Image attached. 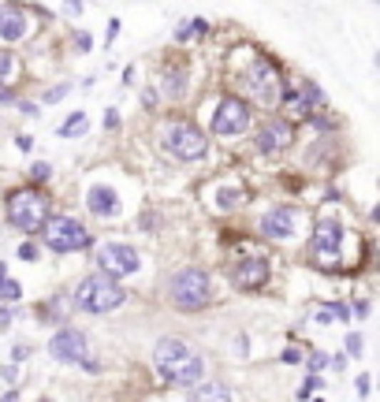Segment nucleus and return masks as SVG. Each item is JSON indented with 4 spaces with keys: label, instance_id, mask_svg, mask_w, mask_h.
Here are the masks:
<instances>
[{
    "label": "nucleus",
    "instance_id": "f257e3e1",
    "mask_svg": "<svg viewBox=\"0 0 380 402\" xmlns=\"http://www.w3.org/2000/svg\"><path fill=\"white\" fill-rule=\"evenodd\" d=\"M153 365L160 380L172 383V388H194V383L205 380V358L179 335H160L153 343Z\"/></svg>",
    "mask_w": 380,
    "mask_h": 402
},
{
    "label": "nucleus",
    "instance_id": "f03ea898",
    "mask_svg": "<svg viewBox=\"0 0 380 402\" xmlns=\"http://www.w3.org/2000/svg\"><path fill=\"white\" fill-rule=\"evenodd\" d=\"M231 78H235V86L246 93L250 105H265V108H276L279 90H284V82H287L284 78V67H279L269 53H257V48H250L246 63L235 67Z\"/></svg>",
    "mask_w": 380,
    "mask_h": 402
},
{
    "label": "nucleus",
    "instance_id": "7ed1b4c3",
    "mask_svg": "<svg viewBox=\"0 0 380 402\" xmlns=\"http://www.w3.org/2000/svg\"><path fill=\"white\" fill-rule=\"evenodd\" d=\"M53 216V197L41 187H15L4 194V220L11 231H19L23 239H38L45 220Z\"/></svg>",
    "mask_w": 380,
    "mask_h": 402
},
{
    "label": "nucleus",
    "instance_id": "20e7f679",
    "mask_svg": "<svg viewBox=\"0 0 380 402\" xmlns=\"http://www.w3.org/2000/svg\"><path fill=\"white\" fill-rule=\"evenodd\" d=\"M157 145L179 164H197L209 157V134L187 115H164L157 127Z\"/></svg>",
    "mask_w": 380,
    "mask_h": 402
},
{
    "label": "nucleus",
    "instance_id": "39448f33",
    "mask_svg": "<svg viewBox=\"0 0 380 402\" xmlns=\"http://www.w3.org/2000/svg\"><path fill=\"white\" fill-rule=\"evenodd\" d=\"M127 287L120 279H112L105 272H90L75 283L71 291V309L86 313V316H105V313H115L127 306Z\"/></svg>",
    "mask_w": 380,
    "mask_h": 402
},
{
    "label": "nucleus",
    "instance_id": "423d86ee",
    "mask_svg": "<svg viewBox=\"0 0 380 402\" xmlns=\"http://www.w3.org/2000/svg\"><path fill=\"white\" fill-rule=\"evenodd\" d=\"M212 298H217V279H212L209 268L187 264V268H179V272L168 276V302L175 309L197 313V309L212 306Z\"/></svg>",
    "mask_w": 380,
    "mask_h": 402
},
{
    "label": "nucleus",
    "instance_id": "0eeeda50",
    "mask_svg": "<svg viewBox=\"0 0 380 402\" xmlns=\"http://www.w3.org/2000/svg\"><path fill=\"white\" fill-rule=\"evenodd\" d=\"M38 239H41V246L48 249V254H56V257L82 254V249H90L97 242L93 231L82 220H75V216H68V212H53V216H48Z\"/></svg>",
    "mask_w": 380,
    "mask_h": 402
},
{
    "label": "nucleus",
    "instance_id": "6e6552de",
    "mask_svg": "<svg viewBox=\"0 0 380 402\" xmlns=\"http://www.w3.org/2000/svg\"><path fill=\"white\" fill-rule=\"evenodd\" d=\"M254 115H257L254 105L242 93H220L209 112V130L217 138H239V134H246L254 127Z\"/></svg>",
    "mask_w": 380,
    "mask_h": 402
},
{
    "label": "nucleus",
    "instance_id": "1a4fd4ad",
    "mask_svg": "<svg viewBox=\"0 0 380 402\" xmlns=\"http://www.w3.org/2000/svg\"><path fill=\"white\" fill-rule=\"evenodd\" d=\"M48 358L60 365H82L86 373H97V361L90 358V335L75 324H60L48 339Z\"/></svg>",
    "mask_w": 380,
    "mask_h": 402
},
{
    "label": "nucleus",
    "instance_id": "9d476101",
    "mask_svg": "<svg viewBox=\"0 0 380 402\" xmlns=\"http://www.w3.org/2000/svg\"><path fill=\"white\" fill-rule=\"evenodd\" d=\"M97 272H105L112 279H130V276H138L142 272V254L130 242H120V239H108L97 246Z\"/></svg>",
    "mask_w": 380,
    "mask_h": 402
},
{
    "label": "nucleus",
    "instance_id": "9b49d317",
    "mask_svg": "<svg viewBox=\"0 0 380 402\" xmlns=\"http://www.w3.org/2000/svg\"><path fill=\"white\" fill-rule=\"evenodd\" d=\"M343 242H346V224L339 220V216H321L309 231L313 257L332 264V268H339V261H343Z\"/></svg>",
    "mask_w": 380,
    "mask_h": 402
},
{
    "label": "nucleus",
    "instance_id": "f8f14e48",
    "mask_svg": "<svg viewBox=\"0 0 380 402\" xmlns=\"http://www.w3.org/2000/svg\"><path fill=\"white\" fill-rule=\"evenodd\" d=\"M302 224H306V212L299 205H272L269 212H261L257 234L269 242H294L302 234Z\"/></svg>",
    "mask_w": 380,
    "mask_h": 402
},
{
    "label": "nucleus",
    "instance_id": "ddd939ff",
    "mask_svg": "<svg viewBox=\"0 0 380 402\" xmlns=\"http://www.w3.org/2000/svg\"><path fill=\"white\" fill-rule=\"evenodd\" d=\"M38 15L45 11H30L19 0H4L0 4V41L4 45H19V41H30L38 34Z\"/></svg>",
    "mask_w": 380,
    "mask_h": 402
},
{
    "label": "nucleus",
    "instance_id": "4468645a",
    "mask_svg": "<svg viewBox=\"0 0 380 402\" xmlns=\"http://www.w3.org/2000/svg\"><path fill=\"white\" fill-rule=\"evenodd\" d=\"M294 123L291 120H284V115H269L265 123H261L257 130H254V153L257 157H276V153H287V149L294 145Z\"/></svg>",
    "mask_w": 380,
    "mask_h": 402
},
{
    "label": "nucleus",
    "instance_id": "2eb2a0df",
    "mask_svg": "<svg viewBox=\"0 0 380 402\" xmlns=\"http://www.w3.org/2000/svg\"><path fill=\"white\" fill-rule=\"evenodd\" d=\"M269 272H272V268H269L265 254H246L235 264H227V283L235 291H242V294H257L269 283Z\"/></svg>",
    "mask_w": 380,
    "mask_h": 402
},
{
    "label": "nucleus",
    "instance_id": "dca6fc26",
    "mask_svg": "<svg viewBox=\"0 0 380 402\" xmlns=\"http://www.w3.org/2000/svg\"><path fill=\"white\" fill-rule=\"evenodd\" d=\"M153 90H157V97L179 105V100L190 93V63H187L183 56H168V60L160 63V71H157Z\"/></svg>",
    "mask_w": 380,
    "mask_h": 402
},
{
    "label": "nucleus",
    "instance_id": "f3484780",
    "mask_svg": "<svg viewBox=\"0 0 380 402\" xmlns=\"http://www.w3.org/2000/svg\"><path fill=\"white\" fill-rule=\"evenodd\" d=\"M82 201H86V212L97 220H120L123 216V194L112 182H90L82 190Z\"/></svg>",
    "mask_w": 380,
    "mask_h": 402
},
{
    "label": "nucleus",
    "instance_id": "a211bd4d",
    "mask_svg": "<svg viewBox=\"0 0 380 402\" xmlns=\"http://www.w3.org/2000/svg\"><path fill=\"white\" fill-rule=\"evenodd\" d=\"M63 321H71V294L56 291L38 306V324H63Z\"/></svg>",
    "mask_w": 380,
    "mask_h": 402
},
{
    "label": "nucleus",
    "instance_id": "6ab92c4d",
    "mask_svg": "<svg viewBox=\"0 0 380 402\" xmlns=\"http://www.w3.org/2000/svg\"><path fill=\"white\" fill-rule=\"evenodd\" d=\"M190 402H235V395L224 380H205L190 388Z\"/></svg>",
    "mask_w": 380,
    "mask_h": 402
},
{
    "label": "nucleus",
    "instance_id": "aec40b11",
    "mask_svg": "<svg viewBox=\"0 0 380 402\" xmlns=\"http://www.w3.org/2000/svg\"><path fill=\"white\" fill-rule=\"evenodd\" d=\"M209 201H212L220 212H231V209H239L242 201H246V190L239 187V182H220V187L209 194Z\"/></svg>",
    "mask_w": 380,
    "mask_h": 402
},
{
    "label": "nucleus",
    "instance_id": "412c9836",
    "mask_svg": "<svg viewBox=\"0 0 380 402\" xmlns=\"http://www.w3.org/2000/svg\"><path fill=\"white\" fill-rule=\"evenodd\" d=\"M313 321L317 324H351L354 316H351V306H346V302H328V306H317L313 309Z\"/></svg>",
    "mask_w": 380,
    "mask_h": 402
},
{
    "label": "nucleus",
    "instance_id": "4be33fe9",
    "mask_svg": "<svg viewBox=\"0 0 380 402\" xmlns=\"http://www.w3.org/2000/svg\"><path fill=\"white\" fill-rule=\"evenodd\" d=\"M15 302H23V283L11 279L8 261H0V306H15Z\"/></svg>",
    "mask_w": 380,
    "mask_h": 402
},
{
    "label": "nucleus",
    "instance_id": "5701e85b",
    "mask_svg": "<svg viewBox=\"0 0 380 402\" xmlns=\"http://www.w3.org/2000/svg\"><path fill=\"white\" fill-rule=\"evenodd\" d=\"M294 90L302 93V100L309 105V112H321V108H324V100H328V97H324V90H321L313 78H294Z\"/></svg>",
    "mask_w": 380,
    "mask_h": 402
},
{
    "label": "nucleus",
    "instance_id": "b1692460",
    "mask_svg": "<svg viewBox=\"0 0 380 402\" xmlns=\"http://www.w3.org/2000/svg\"><path fill=\"white\" fill-rule=\"evenodd\" d=\"M86 130H90V115H86V112H71L68 120H63V123L56 127L60 138H82Z\"/></svg>",
    "mask_w": 380,
    "mask_h": 402
},
{
    "label": "nucleus",
    "instance_id": "393cba45",
    "mask_svg": "<svg viewBox=\"0 0 380 402\" xmlns=\"http://www.w3.org/2000/svg\"><path fill=\"white\" fill-rule=\"evenodd\" d=\"M15 75H19V56L0 45V86H15Z\"/></svg>",
    "mask_w": 380,
    "mask_h": 402
},
{
    "label": "nucleus",
    "instance_id": "a878e982",
    "mask_svg": "<svg viewBox=\"0 0 380 402\" xmlns=\"http://www.w3.org/2000/svg\"><path fill=\"white\" fill-rule=\"evenodd\" d=\"M53 164L48 160H34L30 164V172H26V179H30V187H45V182H53Z\"/></svg>",
    "mask_w": 380,
    "mask_h": 402
},
{
    "label": "nucleus",
    "instance_id": "bb28decb",
    "mask_svg": "<svg viewBox=\"0 0 380 402\" xmlns=\"http://www.w3.org/2000/svg\"><path fill=\"white\" fill-rule=\"evenodd\" d=\"M71 90H75L71 82H56V86H45V90H41V105H60V100L68 97Z\"/></svg>",
    "mask_w": 380,
    "mask_h": 402
},
{
    "label": "nucleus",
    "instance_id": "cd10ccee",
    "mask_svg": "<svg viewBox=\"0 0 380 402\" xmlns=\"http://www.w3.org/2000/svg\"><path fill=\"white\" fill-rule=\"evenodd\" d=\"M15 257H19V261H26V264H34V261L41 257V246H38L34 239H23L19 246H15Z\"/></svg>",
    "mask_w": 380,
    "mask_h": 402
},
{
    "label": "nucleus",
    "instance_id": "c85d7f7f",
    "mask_svg": "<svg viewBox=\"0 0 380 402\" xmlns=\"http://www.w3.org/2000/svg\"><path fill=\"white\" fill-rule=\"evenodd\" d=\"M187 30H190V41H202V38L212 34V23L202 19V15H194V19H187Z\"/></svg>",
    "mask_w": 380,
    "mask_h": 402
},
{
    "label": "nucleus",
    "instance_id": "c756f323",
    "mask_svg": "<svg viewBox=\"0 0 380 402\" xmlns=\"http://www.w3.org/2000/svg\"><path fill=\"white\" fill-rule=\"evenodd\" d=\"M71 45H75V53L90 56V53H93V34H90V30H75V34H71Z\"/></svg>",
    "mask_w": 380,
    "mask_h": 402
},
{
    "label": "nucleus",
    "instance_id": "7c9ffc66",
    "mask_svg": "<svg viewBox=\"0 0 380 402\" xmlns=\"http://www.w3.org/2000/svg\"><path fill=\"white\" fill-rule=\"evenodd\" d=\"M302 361L309 365V373H317V376L324 373V368H328V365H332V361H328V354H324V350H309V354H306Z\"/></svg>",
    "mask_w": 380,
    "mask_h": 402
},
{
    "label": "nucleus",
    "instance_id": "2f4dec72",
    "mask_svg": "<svg viewBox=\"0 0 380 402\" xmlns=\"http://www.w3.org/2000/svg\"><path fill=\"white\" fill-rule=\"evenodd\" d=\"M346 354H351V358H361V354H366V339H361V331H351V335H346Z\"/></svg>",
    "mask_w": 380,
    "mask_h": 402
},
{
    "label": "nucleus",
    "instance_id": "473e14b6",
    "mask_svg": "<svg viewBox=\"0 0 380 402\" xmlns=\"http://www.w3.org/2000/svg\"><path fill=\"white\" fill-rule=\"evenodd\" d=\"M321 383H324V380H321L317 373H309V376L302 380V388H299V398H309L313 391H317V388H321Z\"/></svg>",
    "mask_w": 380,
    "mask_h": 402
},
{
    "label": "nucleus",
    "instance_id": "72a5a7b5",
    "mask_svg": "<svg viewBox=\"0 0 380 402\" xmlns=\"http://www.w3.org/2000/svg\"><path fill=\"white\" fill-rule=\"evenodd\" d=\"M369 309H373V302H369V298H358L354 306H351V316H354V321H366Z\"/></svg>",
    "mask_w": 380,
    "mask_h": 402
},
{
    "label": "nucleus",
    "instance_id": "f704fd0d",
    "mask_svg": "<svg viewBox=\"0 0 380 402\" xmlns=\"http://www.w3.org/2000/svg\"><path fill=\"white\" fill-rule=\"evenodd\" d=\"M306 354H302V346H284V354H279V361L284 365H299Z\"/></svg>",
    "mask_w": 380,
    "mask_h": 402
},
{
    "label": "nucleus",
    "instance_id": "c9c22d12",
    "mask_svg": "<svg viewBox=\"0 0 380 402\" xmlns=\"http://www.w3.org/2000/svg\"><path fill=\"white\" fill-rule=\"evenodd\" d=\"M15 108H19L23 115H30V120H34V115H41V105H38V100H23V97H19V100H15Z\"/></svg>",
    "mask_w": 380,
    "mask_h": 402
},
{
    "label": "nucleus",
    "instance_id": "e433bc0d",
    "mask_svg": "<svg viewBox=\"0 0 380 402\" xmlns=\"http://www.w3.org/2000/svg\"><path fill=\"white\" fill-rule=\"evenodd\" d=\"M15 324V306H0V335Z\"/></svg>",
    "mask_w": 380,
    "mask_h": 402
},
{
    "label": "nucleus",
    "instance_id": "4c0bfd02",
    "mask_svg": "<svg viewBox=\"0 0 380 402\" xmlns=\"http://www.w3.org/2000/svg\"><path fill=\"white\" fill-rule=\"evenodd\" d=\"M354 380H358V398H369V391H373V376H369V373H358Z\"/></svg>",
    "mask_w": 380,
    "mask_h": 402
},
{
    "label": "nucleus",
    "instance_id": "58836bf2",
    "mask_svg": "<svg viewBox=\"0 0 380 402\" xmlns=\"http://www.w3.org/2000/svg\"><path fill=\"white\" fill-rule=\"evenodd\" d=\"M120 30H123V23L112 15V19H108V26H105V45H112L115 38H120Z\"/></svg>",
    "mask_w": 380,
    "mask_h": 402
},
{
    "label": "nucleus",
    "instance_id": "ea45409f",
    "mask_svg": "<svg viewBox=\"0 0 380 402\" xmlns=\"http://www.w3.org/2000/svg\"><path fill=\"white\" fill-rule=\"evenodd\" d=\"M101 123H105V130H120V123H123V120H120V108H108Z\"/></svg>",
    "mask_w": 380,
    "mask_h": 402
},
{
    "label": "nucleus",
    "instance_id": "a19ab883",
    "mask_svg": "<svg viewBox=\"0 0 380 402\" xmlns=\"http://www.w3.org/2000/svg\"><path fill=\"white\" fill-rule=\"evenodd\" d=\"M26 358H30V346H26V343H15V346H11V365H19V361H26Z\"/></svg>",
    "mask_w": 380,
    "mask_h": 402
},
{
    "label": "nucleus",
    "instance_id": "79ce46f5",
    "mask_svg": "<svg viewBox=\"0 0 380 402\" xmlns=\"http://www.w3.org/2000/svg\"><path fill=\"white\" fill-rule=\"evenodd\" d=\"M82 11H86L82 0H63V15H71V19H75V15H82Z\"/></svg>",
    "mask_w": 380,
    "mask_h": 402
},
{
    "label": "nucleus",
    "instance_id": "37998d69",
    "mask_svg": "<svg viewBox=\"0 0 380 402\" xmlns=\"http://www.w3.org/2000/svg\"><path fill=\"white\" fill-rule=\"evenodd\" d=\"M19 100V90L15 86H0V105H15Z\"/></svg>",
    "mask_w": 380,
    "mask_h": 402
},
{
    "label": "nucleus",
    "instance_id": "c03bdc74",
    "mask_svg": "<svg viewBox=\"0 0 380 402\" xmlns=\"http://www.w3.org/2000/svg\"><path fill=\"white\" fill-rule=\"evenodd\" d=\"M157 100H160V97H157V90L150 86V90L142 93V108H145V112H153V108H157Z\"/></svg>",
    "mask_w": 380,
    "mask_h": 402
},
{
    "label": "nucleus",
    "instance_id": "a18cd8bd",
    "mask_svg": "<svg viewBox=\"0 0 380 402\" xmlns=\"http://www.w3.org/2000/svg\"><path fill=\"white\" fill-rule=\"evenodd\" d=\"M15 149H19V153H30V149H34V138H30V134H19V138H15Z\"/></svg>",
    "mask_w": 380,
    "mask_h": 402
},
{
    "label": "nucleus",
    "instance_id": "49530a36",
    "mask_svg": "<svg viewBox=\"0 0 380 402\" xmlns=\"http://www.w3.org/2000/svg\"><path fill=\"white\" fill-rule=\"evenodd\" d=\"M0 376H4L8 383H15V376H19V368H15V365L8 361V365H0Z\"/></svg>",
    "mask_w": 380,
    "mask_h": 402
},
{
    "label": "nucleus",
    "instance_id": "de8ad7c7",
    "mask_svg": "<svg viewBox=\"0 0 380 402\" xmlns=\"http://www.w3.org/2000/svg\"><path fill=\"white\" fill-rule=\"evenodd\" d=\"M0 402H19V391H15V388H8L4 395H0Z\"/></svg>",
    "mask_w": 380,
    "mask_h": 402
},
{
    "label": "nucleus",
    "instance_id": "09e8293b",
    "mask_svg": "<svg viewBox=\"0 0 380 402\" xmlns=\"http://www.w3.org/2000/svg\"><path fill=\"white\" fill-rule=\"evenodd\" d=\"M38 402H48V398H38Z\"/></svg>",
    "mask_w": 380,
    "mask_h": 402
}]
</instances>
